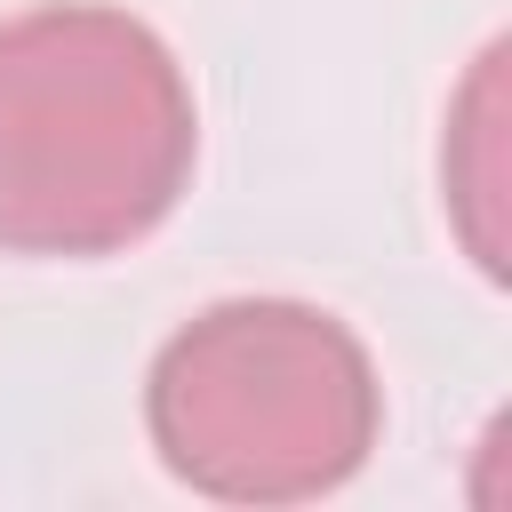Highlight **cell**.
<instances>
[{"label": "cell", "instance_id": "6da1fadb", "mask_svg": "<svg viewBox=\"0 0 512 512\" xmlns=\"http://www.w3.org/2000/svg\"><path fill=\"white\" fill-rule=\"evenodd\" d=\"M200 160L176 48L112 0L0 16V256H120Z\"/></svg>", "mask_w": 512, "mask_h": 512}, {"label": "cell", "instance_id": "7a4b0ae2", "mask_svg": "<svg viewBox=\"0 0 512 512\" xmlns=\"http://www.w3.org/2000/svg\"><path fill=\"white\" fill-rule=\"evenodd\" d=\"M144 424L160 464L216 504H312L368 464L384 392L336 312L232 296L152 352Z\"/></svg>", "mask_w": 512, "mask_h": 512}]
</instances>
